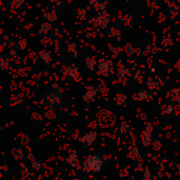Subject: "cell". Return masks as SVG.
Wrapping results in <instances>:
<instances>
[{"label":"cell","mask_w":180,"mask_h":180,"mask_svg":"<svg viewBox=\"0 0 180 180\" xmlns=\"http://www.w3.org/2000/svg\"><path fill=\"white\" fill-rule=\"evenodd\" d=\"M22 2H23V0H12V1H11V5H12V8H14V9H18V8H20Z\"/></svg>","instance_id":"4"},{"label":"cell","mask_w":180,"mask_h":180,"mask_svg":"<svg viewBox=\"0 0 180 180\" xmlns=\"http://www.w3.org/2000/svg\"><path fill=\"white\" fill-rule=\"evenodd\" d=\"M77 13H78V18L80 19H84L85 17H87V11L85 10H82V9H79L77 10Z\"/></svg>","instance_id":"5"},{"label":"cell","mask_w":180,"mask_h":180,"mask_svg":"<svg viewBox=\"0 0 180 180\" xmlns=\"http://www.w3.org/2000/svg\"><path fill=\"white\" fill-rule=\"evenodd\" d=\"M50 29H51V24L49 23H45L41 26V32H43V33H46L48 31H50Z\"/></svg>","instance_id":"6"},{"label":"cell","mask_w":180,"mask_h":180,"mask_svg":"<svg viewBox=\"0 0 180 180\" xmlns=\"http://www.w3.org/2000/svg\"><path fill=\"white\" fill-rule=\"evenodd\" d=\"M179 2H180V0H179Z\"/></svg>","instance_id":"8"},{"label":"cell","mask_w":180,"mask_h":180,"mask_svg":"<svg viewBox=\"0 0 180 180\" xmlns=\"http://www.w3.org/2000/svg\"><path fill=\"white\" fill-rule=\"evenodd\" d=\"M109 19H110V17L107 13H102V14H98V15H96L94 21L97 23V24L101 26L102 28H106L107 26V23H109Z\"/></svg>","instance_id":"2"},{"label":"cell","mask_w":180,"mask_h":180,"mask_svg":"<svg viewBox=\"0 0 180 180\" xmlns=\"http://www.w3.org/2000/svg\"><path fill=\"white\" fill-rule=\"evenodd\" d=\"M101 167V161L98 157H88L87 160V167L92 172H98Z\"/></svg>","instance_id":"1"},{"label":"cell","mask_w":180,"mask_h":180,"mask_svg":"<svg viewBox=\"0 0 180 180\" xmlns=\"http://www.w3.org/2000/svg\"><path fill=\"white\" fill-rule=\"evenodd\" d=\"M46 17H48L49 20L54 21L55 19H56V14H55V11H53V12H52V13H50L49 15H46Z\"/></svg>","instance_id":"7"},{"label":"cell","mask_w":180,"mask_h":180,"mask_svg":"<svg viewBox=\"0 0 180 180\" xmlns=\"http://www.w3.org/2000/svg\"><path fill=\"white\" fill-rule=\"evenodd\" d=\"M88 3L91 4V7L95 11H101L104 9V3L101 2L100 0H88Z\"/></svg>","instance_id":"3"}]
</instances>
